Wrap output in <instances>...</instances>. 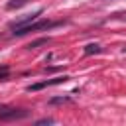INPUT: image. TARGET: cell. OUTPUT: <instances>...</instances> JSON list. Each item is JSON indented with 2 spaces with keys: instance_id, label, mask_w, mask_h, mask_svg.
Returning <instances> with one entry per match:
<instances>
[{
  "instance_id": "cell-7",
  "label": "cell",
  "mask_w": 126,
  "mask_h": 126,
  "mask_svg": "<svg viewBox=\"0 0 126 126\" xmlns=\"http://www.w3.org/2000/svg\"><path fill=\"white\" fill-rule=\"evenodd\" d=\"M85 53H87V55H93V53H100V47H98L96 43H89V45L85 47Z\"/></svg>"
},
{
  "instance_id": "cell-9",
  "label": "cell",
  "mask_w": 126,
  "mask_h": 126,
  "mask_svg": "<svg viewBox=\"0 0 126 126\" xmlns=\"http://www.w3.org/2000/svg\"><path fill=\"white\" fill-rule=\"evenodd\" d=\"M35 124H53V118H41V120H37Z\"/></svg>"
},
{
  "instance_id": "cell-5",
  "label": "cell",
  "mask_w": 126,
  "mask_h": 126,
  "mask_svg": "<svg viewBox=\"0 0 126 126\" xmlns=\"http://www.w3.org/2000/svg\"><path fill=\"white\" fill-rule=\"evenodd\" d=\"M30 0H10L8 4H6V8L8 10H14V8H20V6H26Z\"/></svg>"
},
{
  "instance_id": "cell-4",
  "label": "cell",
  "mask_w": 126,
  "mask_h": 126,
  "mask_svg": "<svg viewBox=\"0 0 126 126\" xmlns=\"http://www.w3.org/2000/svg\"><path fill=\"white\" fill-rule=\"evenodd\" d=\"M41 14V10H37V12H33V14H24L22 18H18V20H14V22H10V28L14 30V28H20V26H26V24H30V22H33L37 16Z\"/></svg>"
},
{
  "instance_id": "cell-2",
  "label": "cell",
  "mask_w": 126,
  "mask_h": 126,
  "mask_svg": "<svg viewBox=\"0 0 126 126\" xmlns=\"http://www.w3.org/2000/svg\"><path fill=\"white\" fill-rule=\"evenodd\" d=\"M30 116V110H24V108H2L0 110V120L2 122H8V120H22V118H28Z\"/></svg>"
},
{
  "instance_id": "cell-8",
  "label": "cell",
  "mask_w": 126,
  "mask_h": 126,
  "mask_svg": "<svg viewBox=\"0 0 126 126\" xmlns=\"http://www.w3.org/2000/svg\"><path fill=\"white\" fill-rule=\"evenodd\" d=\"M71 98L69 96H55V98H49V104H63V102H69Z\"/></svg>"
},
{
  "instance_id": "cell-10",
  "label": "cell",
  "mask_w": 126,
  "mask_h": 126,
  "mask_svg": "<svg viewBox=\"0 0 126 126\" xmlns=\"http://www.w3.org/2000/svg\"><path fill=\"white\" fill-rule=\"evenodd\" d=\"M2 108H6V106H4V104H0V110H2Z\"/></svg>"
},
{
  "instance_id": "cell-1",
  "label": "cell",
  "mask_w": 126,
  "mask_h": 126,
  "mask_svg": "<svg viewBox=\"0 0 126 126\" xmlns=\"http://www.w3.org/2000/svg\"><path fill=\"white\" fill-rule=\"evenodd\" d=\"M61 22H49V20H39V22H30L26 26H20V28H14V35H26L30 32H37V30H49V28H55L59 26Z\"/></svg>"
},
{
  "instance_id": "cell-3",
  "label": "cell",
  "mask_w": 126,
  "mask_h": 126,
  "mask_svg": "<svg viewBox=\"0 0 126 126\" xmlns=\"http://www.w3.org/2000/svg\"><path fill=\"white\" fill-rule=\"evenodd\" d=\"M69 77H55V79H49V81H43V83H35V85H30L28 87V91L32 93V91H39V89H45V87H51V85H59V83H65Z\"/></svg>"
},
{
  "instance_id": "cell-6",
  "label": "cell",
  "mask_w": 126,
  "mask_h": 126,
  "mask_svg": "<svg viewBox=\"0 0 126 126\" xmlns=\"http://www.w3.org/2000/svg\"><path fill=\"white\" fill-rule=\"evenodd\" d=\"M45 43H49V37H41V39H35V41H32V43L28 45V49H35V47H39V45H45Z\"/></svg>"
}]
</instances>
